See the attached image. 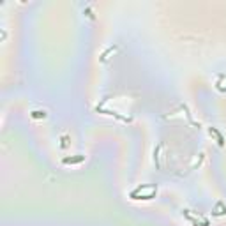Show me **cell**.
<instances>
[{"label":"cell","instance_id":"6da1fadb","mask_svg":"<svg viewBox=\"0 0 226 226\" xmlns=\"http://www.w3.org/2000/svg\"><path fill=\"white\" fill-rule=\"evenodd\" d=\"M80 161H83V157L80 156V157H67V159H64V163H80Z\"/></svg>","mask_w":226,"mask_h":226}]
</instances>
